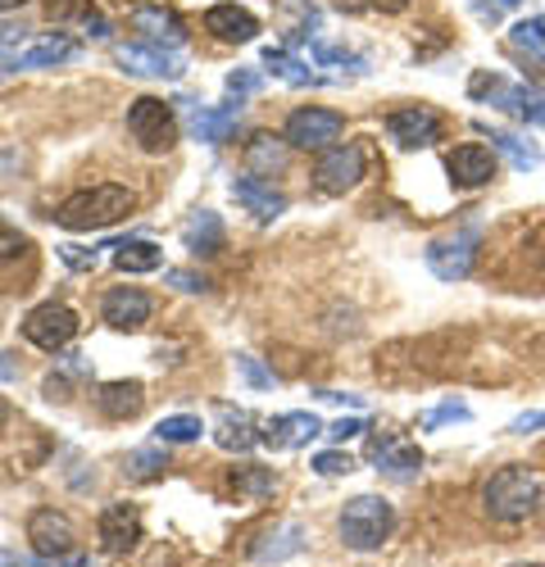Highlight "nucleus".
<instances>
[{
	"mask_svg": "<svg viewBox=\"0 0 545 567\" xmlns=\"http://www.w3.org/2000/svg\"><path fill=\"white\" fill-rule=\"evenodd\" d=\"M541 495H545L541 477L523 463L500 467L495 477L482 486V504H486V513L495 517V523H527V517L541 508Z\"/></svg>",
	"mask_w": 545,
	"mask_h": 567,
	"instance_id": "obj_1",
	"label": "nucleus"
},
{
	"mask_svg": "<svg viewBox=\"0 0 545 567\" xmlns=\"http://www.w3.org/2000/svg\"><path fill=\"white\" fill-rule=\"evenodd\" d=\"M136 209V196L127 192V186H91V192H78L69 196L60 209H55V223L69 227V231H105L114 227L119 218H127Z\"/></svg>",
	"mask_w": 545,
	"mask_h": 567,
	"instance_id": "obj_2",
	"label": "nucleus"
},
{
	"mask_svg": "<svg viewBox=\"0 0 545 567\" xmlns=\"http://www.w3.org/2000/svg\"><path fill=\"white\" fill-rule=\"evenodd\" d=\"M395 532V508L382 499V495H354L346 508H341V540L346 549H382Z\"/></svg>",
	"mask_w": 545,
	"mask_h": 567,
	"instance_id": "obj_3",
	"label": "nucleus"
},
{
	"mask_svg": "<svg viewBox=\"0 0 545 567\" xmlns=\"http://www.w3.org/2000/svg\"><path fill=\"white\" fill-rule=\"evenodd\" d=\"M127 132L142 141V151L151 155H164L177 146V118H173V105L155 101V96H136L127 105Z\"/></svg>",
	"mask_w": 545,
	"mask_h": 567,
	"instance_id": "obj_4",
	"label": "nucleus"
},
{
	"mask_svg": "<svg viewBox=\"0 0 545 567\" xmlns=\"http://www.w3.org/2000/svg\"><path fill=\"white\" fill-rule=\"evenodd\" d=\"M341 132H346V118L337 110L305 105V110H296L287 118L282 136H287V146H296V151H328V146H337V141H341Z\"/></svg>",
	"mask_w": 545,
	"mask_h": 567,
	"instance_id": "obj_5",
	"label": "nucleus"
},
{
	"mask_svg": "<svg viewBox=\"0 0 545 567\" xmlns=\"http://www.w3.org/2000/svg\"><path fill=\"white\" fill-rule=\"evenodd\" d=\"M82 332V322H78V313L69 309V305H37L28 318H23V337L37 346V350H64V346H73V337Z\"/></svg>",
	"mask_w": 545,
	"mask_h": 567,
	"instance_id": "obj_6",
	"label": "nucleus"
},
{
	"mask_svg": "<svg viewBox=\"0 0 545 567\" xmlns=\"http://www.w3.org/2000/svg\"><path fill=\"white\" fill-rule=\"evenodd\" d=\"M363 177V151L350 146V141H341V146H328L323 155H318V168H313V182H318V192H328V196H346L354 192Z\"/></svg>",
	"mask_w": 545,
	"mask_h": 567,
	"instance_id": "obj_7",
	"label": "nucleus"
},
{
	"mask_svg": "<svg viewBox=\"0 0 545 567\" xmlns=\"http://www.w3.org/2000/svg\"><path fill=\"white\" fill-rule=\"evenodd\" d=\"M369 458L378 463L382 477H391V482H414L419 472H423V450H419L414 441L395 436V432L373 436V441H369Z\"/></svg>",
	"mask_w": 545,
	"mask_h": 567,
	"instance_id": "obj_8",
	"label": "nucleus"
},
{
	"mask_svg": "<svg viewBox=\"0 0 545 567\" xmlns=\"http://www.w3.org/2000/svg\"><path fill=\"white\" fill-rule=\"evenodd\" d=\"M473 259H477V231H454L445 241H432L428 246V268L441 277V281H464L473 272Z\"/></svg>",
	"mask_w": 545,
	"mask_h": 567,
	"instance_id": "obj_9",
	"label": "nucleus"
},
{
	"mask_svg": "<svg viewBox=\"0 0 545 567\" xmlns=\"http://www.w3.org/2000/svg\"><path fill=\"white\" fill-rule=\"evenodd\" d=\"M28 540H32V549H37L41 558H64V554H73L78 532H73V523H69L64 513L37 508V513L28 517Z\"/></svg>",
	"mask_w": 545,
	"mask_h": 567,
	"instance_id": "obj_10",
	"label": "nucleus"
},
{
	"mask_svg": "<svg viewBox=\"0 0 545 567\" xmlns=\"http://www.w3.org/2000/svg\"><path fill=\"white\" fill-rule=\"evenodd\" d=\"M495 151L491 146H477V141H469V146H454L445 155V173L450 182L460 186V192H477V186H486L495 177Z\"/></svg>",
	"mask_w": 545,
	"mask_h": 567,
	"instance_id": "obj_11",
	"label": "nucleus"
},
{
	"mask_svg": "<svg viewBox=\"0 0 545 567\" xmlns=\"http://www.w3.org/2000/svg\"><path fill=\"white\" fill-rule=\"evenodd\" d=\"M387 132H391V141L400 151H423V146H432V141H441V118L428 105H409V110H395L387 118Z\"/></svg>",
	"mask_w": 545,
	"mask_h": 567,
	"instance_id": "obj_12",
	"label": "nucleus"
},
{
	"mask_svg": "<svg viewBox=\"0 0 545 567\" xmlns=\"http://www.w3.org/2000/svg\"><path fill=\"white\" fill-rule=\"evenodd\" d=\"M119 64L132 78H182V60L168 45H151V41H132L119 45Z\"/></svg>",
	"mask_w": 545,
	"mask_h": 567,
	"instance_id": "obj_13",
	"label": "nucleus"
},
{
	"mask_svg": "<svg viewBox=\"0 0 545 567\" xmlns=\"http://www.w3.org/2000/svg\"><path fill=\"white\" fill-rule=\"evenodd\" d=\"M151 296L142 287H114L101 305V318L114 327V332H142V327L151 322Z\"/></svg>",
	"mask_w": 545,
	"mask_h": 567,
	"instance_id": "obj_14",
	"label": "nucleus"
},
{
	"mask_svg": "<svg viewBox=\"0 0 545 567\" xmlns=\"http://www.w3.org/2000/svg\"><path fill=\"white\" fill-rule=\"evenodd\" d=\"M328 427L318 422L313 413H282V417H268L264 422V432H259V441L264 445H272V450H300V445H309L313 436H323Z\"/></svg>",
	"mask_w": 545,
	"mask_h": 567,
	"instance_id": "obj_15",
	"label": "nucleus"
},
{
	"mask_svg": "<svg viewBox=\"0 0 545 567\" xmlns=\"http://www.w3.org/2000/svg\"><path fill=\"white\" fill-rule=\"evenodd\" d=\"M132 28L142 32V41L168 45V51H177V45L187 41V23H182L173 10H160V6H136L132 10Z\"/></svg>",
	"mask_w": 545,
	"mask_h": 567,
	"instance_id": "obj_16",
	"label": "nucleus"
},
{
	"mask_svg": "<svg viewBox=\"0 0 545 567\" xmlns=\"http://www.w3.org/2000/svg\"><path fill=\"white\" fill-rule=\"evenodd\" d=\"M136 540H142V513H136L132 504H110L101 513V545H105V554H127V549H136Z\"/></svg>",
	"mask_w": 545,
	"mask_h": 567,
	"instance_id": "obj_17",
	"label": "nucleus"
},
{
	"mask_svg": "<svg viewBox=\"0 0 545 567\" xmlns=\"http://www.w3.org/2000/svg\"><path fill=\"white\" fill-rule=\"evenodd\" d=\"M233 200H237L246 214H255L259 223H272V218L287 209V196H282V192H272V186H268L259 173H246V177L233 182Z\"/></svg>",
	"mask_w": 545,
	"mask_h": 567,
	"instance_id": "obj_18",
	"label": "nucleus"
},
{
	"mask_svg": "<svg viewBox=\"0 0 545 567\" xmlns=\"http://www.w3.org/2000/svg\"><path fill=\"white\" fill-rule=\"evenodd\" d=\"M205 32H214L218 41L246 45V41L259 37V19L250 10H241V6H214V10H205Z\"/></svg>",
	"mask_w": 545,
	"mask_h": 567,
	"instance_id": "obj_19",
	"label": "nucleus"
},
{
	"mask_svg": "<svg viewBox=\"0 0 545 567\" xmlns=\"http://www.w3.org/2000/svg\"><path fill=\"white\" fill-rule=\"evenodd\" d=\"M78 55V45L69 41V37H41V41H32L28 51H14L10 60H6V69H45V64H64V60H73Z\"/></svg>",
	"mask_w": 545,
	"mask_h": 567,
	"instance_id": "obj_20",
	"label": "nucleus"
},
{
	"mask_svg": "<svg viewBox=\"0 0 545 567\" xmlns=\"http://www.w3.org/2000/svg\"><path fill=\"white\" fill-rule=\"evenodd\" d=\"M96 404H101L105 417L127 422V417H136V413L146 409V386L142 382H105L101 395H96Z\"/></svg>",
	"mask_w": 545,
	"mask_h": 567,
	"instance_id": "obj_21",
	"label": "nucleus"
},
{
	"mask_svg": "<svg viewBox=\"0 0 545 567\" xmlns=\"http://www.w3.org/2000/svg\"><path fill=\"white\" fill-rule=\"evenodd\" d=\"M214 441H218L223 450L246 454V450L259 445V432H255V422H250L246 409H223V413H218V427H214Z\"/></svg>",
	"mask_w": 545,
	"mask_h": 567,
	"instance_id": "obj_22",
	"label": "nucleus"
},
{
	"mask_svg": "<svg viewBox=\"0 0 545 567\" xmlns=\"http://www.w3.org/2000/svg\"><path fill=\"white\" fill-rule=\"evenodd\" d=\"M182 246H187L192 255H218L223 250V223L214 209H200L192 214V223L182 227Z\"/></svg>",
	"mask_w": 545,
	"mask_h": 567,
	"instance_id": "obj_23",
	"label": "nucleus"
},
{
	"mask_svg": "<svg viewBox=\"0 0 545 567\" xmlns=\"http://www.w3.org/2000/svg\"><path fill=\"white\" fill-rule=\"evenodd\" d=\"M237 123H241V105H218V110H196L192 132H196V141L218 146V141H227L237 132Z\"/></svg>",
	"mask_w": 545,
	"mask_h": 567,
	"instance_id": "obj_24",
	"label": "nucleus"
},
{
	"mask_svg": "<svg viewBox=\"0 0 545 567\" xmlns=\"http://www.w3.org/2000/svg\"><path fill=\"white\" fill-rule=\"evenodd\" d=\"M300 549H305V527L282 523L278 532H268V536L250 549V558H255V563H282V558H291V554H300Z\"/></svg>",
	"mask_w": 545,
	"mask_h": 567,
	"instance_id": "obj_25",
	"label": "nucleus"
},
{
	"mask_svg": "<svg viewBox=\"0 0 545 567\" xmlns=\"http://www.w3.org/2000/svg\"><path fill=\"white\" fill-rule=\"evenodd\" d=\"M119 255H114V268L119 272H155L160 264H164V250L160 246H151V241H123V246H114Z\"/></svg>",
	"mask_w": 545,
	"mask_h": 567,
	"instance_id": "obj_26",
	"label": "nucleus"
},
{
	"mask_svg": "<svg viewBox=\"0 0 545 567\" xmlns=\"http://www.w3.org/2000/svg\"><path fill=\"white\" fill-rule=\"evenodd\" d=\"M205 422L196 413H173V417H160L155 422V441L160 445H187V441H200Z\"/></svg>",
	"mask_w": 545,
	"mask_h": 567,
	"instance_id": "obj_27",
	"label": "nucleus"
},
{
	"mask_svg": "<svg viewBox=\"0 0 545 567\" xmlns=\"http://www.w3.org/2000/svg\"><path fill=\"white\" fill-rule=\"evenodd\" d=\"M486 132H491V127H486ZM491 146H495L500 155H510V164H514L518 173H532V168H541V151L532 146V141L514 136V132H491Z\"/></svg>",
	"mask_w": 545,
	"mask_h": 567,
	"instance_id": "obj_28",
	"label": "nucleus"
},
{
	"mask_svg": "<svg viewBox=\"0 0 545 567\" xmlns=\"http://www.w3.org/2000/svg\"><path fill=\"white\" fill-rule=\"evenodd\" d=\"M264 64H268L272 73H278L282 82H291V86H313V82H323L313 69H305L291 51H282V45H268V51H264Z\"/></svg>",
	"mask_w": 545,
	"mask_h": 567,
	"instance_id": "obj_29",
	"label": "nucleus"
},
{
	"mask_svg": "<svg viewBox=\"0 0 545 567\" xmlns=\"http://www.w3.org/2000/svg\"><path fill=\"white\" fill-rule=\"evenodd\" d=\"M287 164V136H255L250 141V168L255 173H278Z\"/></svg>",
	"mask_w": 545,
	"mask_h": 567,
	"instance_id": "obj_30",
	"label": "nucleus"
},
{
	"mask_svg": "<svg viewBox=\"0 0 545 567\" xmlns=\"http://www.w3.org/2000/svg\"><path fill=\"white\" fill-rule=\"evenodd\" d=\"M164 467H168V463H164L160 450H136V454H127V463H123V472H127L132 482H155Z\"/></svg>",
	"mask_w": 545,
	"mask_h": 567,
	"instance_id": "obj_31",
	"label": "nucleus"
},
{
	"mask_svg": "<svg viewBox=\"0 0 545 567\" xmlns=\"http://www.w3.org/2000/svg\"><path fill=\"white\" fill-rule=\"evenodd\" d=\"M233 482H237L241 495H272V491H278V477H272L268 467H241Z\"/></svg>",
	"mask_w": 545,
	"mask_h": 567,
	"instance_id": "obj_32",
	"label": "nucleus"
},
{
	"mask_svg": "<svg viewBox=\"0 0 545 567\" xmlns=\"http://www.w3.org/2000/svg\"><path fill=\"white\" fill-rule=\"evenodd\" d=\"M96 14V6H91V0H45V19L51 23H64V19H91Z\"/></svg>",
	"mask_w": 545,
	"mask_h": 567,
	"instance_id": "obj_33",
	"label": "nucleus"
},
{
	"mask_svg": "<svg viewBox=\"0 0 545 567\" xmlns=\"http://www.w3.org/2000/svg\"><path fill=\"white\" fill-rule=\"evenodd\" d=\"M514 45L545 55V14H541V19H523V23H514Z\"/></svg>",
	"mask_w": 545,
	"mask_h": 567,
	"instance_id": "obj_34",
	"label": "nucleus"
},
{
	"mask_svg": "<svg viewBox=\"0 0 545 567\" xmlns=\"http://www.w3.org/2000/svg\"><path fill=\"white\" fill-rule=\"evenodd\" d=\"M237 372L246 377V386H255V391H272V382H278V377H272L255 354H237Z\"/></svg>",
	"mask_w": 545,
	"mask_h": 567,
	"instance_id": "obj_35",
	"label": "nucleus"
},
{
	"mask_svg": "<svg viewBox=\"0 0 545 567\" xmlns=\"http://www.w3.org/2000/svg\"><path fill=\"white\" fill-rule=\"evenodd\" d=\"M313 472L318 477H346V472H354V458L346 450H328V454L313 458Z\"/></svg>",
	"mask_w": 545,
	"mask_h": 567,
	"instance_id": "obj_36",
	"label": "nucleus"
},
{
	"mask_svg": "<svg viewBox=\"0 0 545 567\" xmlns=\"http://www.w3.org/2000/svg\"><path fill=\"white\" fill-rule=\"evenodd\" d=\"M313 64L318 69H363V60L359 55H350V51H332V45H313Z\"/></svg>",
	"mask_w": 545,
	"mask_h": 567,
	"instance_id": "obj_37",
	"label": "nucleus"
},
{
	"mask_svg": "<svg viewBox=\"0 0 545 567\" xmlns=\"http://www.w3.org/2000/svg\"><path fill=\"white\" fill-rule=\"evenodd\" d=\"M164 277L173 281L177 291H187V296H205V291H209V281H205V277H196V272H187V268H168Z\"/></svg>",
	"mask_w": 545,
	"mask_h": 567,
	"instance_id": "obj_38",
	"label": "nucleus"
},
{
	"mask_svg": "<svg viewBox=\"0 0 545 567\" xmlns=\"http://www.w3.org/2000/svg\"><path fill=\"white\" fill-rule=\"evenodd\" d=\"M23 250H28V236L14 231L10 223H0V259H19Z\"/></svg>",
	"mask_w": 545,
	"mask_h": 567,
	"instance_id": "obj_39",
	"label": "nucleus"
},
{
	"mask_svg": "<svg viewBox=\"0 0 545 567\" xmlns=\"http://www.w3.org/2000/svg\"><path fill=\"white\" fill-rule=\"evenodd\" d=\"M60 259L73 272H91V268H96V250H86V246H60Z\"/></svg>",
	"mask_w": 545,
	"mask_h": 567,
	"instance_id": "obj_40",
	"label": "nucleus"
},
{
	"mask_svg": "<svg viewBox=\"0 0 545 567\" xmlns=\"http://www.w3.org/2000/svg\"><path fill=\"white\" fill-rule=\"evenodd\" d=\"M255 86H259V73H255V69H237L233 78H227V91L237 96V105H241V96H250Z\"/></svg>",
	"mask_w": 545,
	"mask_h": 567,
	"instance_id": "obj_41",
	"label": "nucleus"
},
{
	"mask_svg": "<svg viewBox=\"0 0 545 567\" xmlns=\"http://www.w3.org/2000/svg\"><path fill=\"white\" fill-rule=\"evenodd\" d=\"M363 432V422L359 417H341V422H332V427H328V436L337 441V445H346V441H354Z\"/></svg>",
	"mask_w": 545,
	"mask_h": 567,
	"instance_id": "obj_42",
	"label": "nucleus"
},
{
	"mask_svg": "<svg viewBox=\"0 0 545 567\" xmlns=\"http://www.w3.org/2000/svg\"><path fill=\"white\" fill-rule=\"evenodd\" d=\"M541 427H545V413H523V417L510 422V432H514V436H527V432H541Z\"/></svg>",
	"mask_w": 545,
	"mask_h": 567,
	"instance_id": "obj_43",
	"label": "nucleus"
},
{
	"mask_svg": "<svg viewBox=\"0 0 545 567\" xmlns=\"http://www.w3.org/2000/svg\"><path fill=\"white\" fill-rule=\"evenodd\" d=\"M450 417H469V409H464V404H441L436 413L423 417V427H436V422H450Z\"/></svg>",
	"mask_w": 545,
	"mask_h": 567,
	"instance_id": "obj_44",
	"label": "nucleus"
},
{
	"mask_svg": "<svg viewBox=\"0 0 545 567\" xmlns=\"http://www.w3.org/2000/svg\"><path fill=\"white\" fill-rule=\"evenodd\" d=\"M409 0H369V10H382V14H400Z\"/></svg>",
	"mask_w": 545,
	"mask_h": 567,
	"instance_id": "obj_45",
	"label": "nucleus"
},
{
	"mask_svg": "<svg viewBox=\"0 0 545 567\" xmlns=\"http://www.w3.org/2000/svg\"><path fill=\"white\" fill-rule=\"evenodd\" d=\"M332 6L346 10V14H363V10H369V0H332Z\"/></svg>",
	"mask_w": 545,
	"mask_h": 567,
	"instance_id": "obj_46",
	"label": "nucleus"
},
{
	"mask_svg": "<svg viewBox=\"0 0 545 567\" xmlns=\"http://www.w3.org/2000/svg\"><path fill=\"white\" fill-rule=\"evenodd\" d=\"M14 354H0V382H14Z\"/></svg>",
	"mask_w": 545,
	"mask_h": 567,
	"instance_id": "obj_47",
	"label": "nucleus"
},
{
	"mask_svg": "<svg viewBox=\"0 0 545 567\" xmlns=\"http://www.w3.org/2000/svg\"><path fill=\"white\" fill-rule=\"evenodd\" d=\"M14 41H23V28L14 32V28H0V51H6V45H14Z\"/></svg>",
	"mask_w": 545,
	"mask_h": 567,
	"instance_id": "obj_48",
	"label": "nucleus"
},
{
	"mask_svg": "<svg viewBox=\"0 0 545 567\" xmlns=\"http://www.w3.org/2000/svg\"><path fill=\"white\" fill-rule=\"evenodd\" d=\"M19 6H28V0H0V10H19Z\"/></svg>",
	"mask_w": 545,
	"mask_h": 567,
	"instance_id": "obj_49",
	"label": "nucleus"
},
{
	"mask_svg": "<svg viewBox=\"0 0 545 567\" xmlns=\"http://www.w3.org/2000/svg\"><path fill=\"white\" fill-rule=\"evenodd\" d=\"M6 422H10V404H6V400H0V427H6Z\"/></svg>",
	"mask_w": 545,
	"mask_h": 567,
	"instance_id": "obj_50",
	"label": "nucleus"
},
{
	"mask_svg": "<svg viewBox=\"0 0 545 567\" xmlns=\"http://www.w3.org/2000/svg\"><path fill=\"white\" fill-rule=\"evenodd\" d=\"M495 6H505V10H514V6H523V0H495Z\"/></svg>",
	"mask_w": 545,
	"mask_h": 567,
	"instance_id": "obj_51",
	"label": "nucleus"
},
{
	"mask_svg": "<svg viewBox=\"0 0 545 567\" xmlns=\"http://www.w3.org/2000/svg\"><path fill=\"white\" fill-rule=\"evenodd\" d=\"M510 567H541V563H510Z\"/></svg>",
	"mask_w": 545,
	"mask_h": 567,
	"instance_id": "obj_52",
	"label": "nucleus"
}]
</instances>
